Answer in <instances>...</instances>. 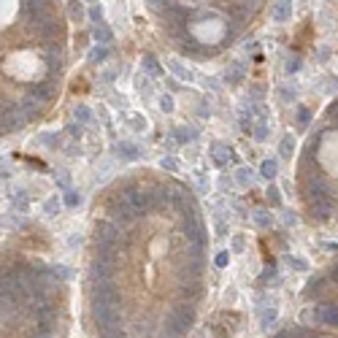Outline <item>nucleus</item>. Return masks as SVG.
Wrapping results in <instances>:
<instances>
[{
    "instance_id": "obj_1",
    "label": "nucleus",
    "mask_w": 338,
    "mask_h": 338,
    "mask_svg": "<svg viewBox=\"0 0 338 338\" xmlns=\"http://www.w3.org/2000/svg\"><path fill=\"white\" fill-rule=\"evenodd\" d=\"M92 316L95 322H98V327L103 330V327H114L119 325L122 314H119V303H92Z\"/></svg>"
},
{
    "instance_id": "obj_2",
    "label": "nucleus",
    "mask_w": 338,
    "mask_h": 338,
    "mask_svg": "<svg viewBox=\"0 0 338 338\" xmlns=\"http://www.w3.org/2000/svg\"><path fill=\"white\" fill-rule=\"evenodd\" d=\"M92 303H111V306L119 303V292L109 279H100V282L92 284Z\"/></svg>"
},
{
    "instance_id": "obj_3",
    "label": "nucleus",
    "mask_w": 338,
    "mask_h": 338,
    "mask_svg": "<svg viewBox=\"0 0 338 338\" xmlns=\"http://www.w3.org/2000/svg\"><path fill=\"white\" fill-rule=\"evenodd\" d=\"M25 119H28V114H25L22 106H8L0 114V130H19L25 125Z\"/></svg>"
},
{
    "instance_id": "obj_4",
    "label": "nucleus",
    "mask_w": 338,
    "mask_h": 338,
    "mask_svg": "<svg viewBox=\"0 0 338 338\" xmlns=\"http://www.w3.org/2000/svg\"><path fill=\"white\" fill-rule=\"evenodd\" d=\"M192 322H195V311L192 309H187V306H181V309H176L173 314H170V319H168V327L173 333H187L192 327Z\"/></svg>"
},
{
    "instance_id": "obj_5",
    "label": "nucleus",
    "mask_w": 338,
    "mask_h": 338,
    "mask_svg": "<svg viewBox=\"0 0 338 338\" xmlns=\"http://www.w3.org/2000/svg\"><path fill=\"white\" fill-rule=\"evenodd\" d=\"M111 217H114L116 222H122V225H130L133 219L138 217V211L125 200V197H122V192H119V195H116L114 200H111Z\"/></svg>"
},
{
    "instance_id": "obj_6",
    "label": "nucleus",
    "mask_w": 338,
    "mask_h": 338,
    "mask_svg": "<svg viewBox=\"0 0 338 338\" xmlns=\"http://www.w3.org/2000/svg\"><path fill=\"white\" fill-rule=\"evenodd\" d=\"M89 273H92V282H100V279H111V273H114V257H103V254H100L98 260L92 262Z\"/></svg>"
},
{
    "instance_id": "obj_7",
    "label": "nucleus",
    "mask_w": 338,
    "mask_h": 338,
    "mask_svg": "<svg viewBox=\"0 0 338 338\" xmlns=\"http://www.w3.org/2000/svg\"><path fill=\"white\" fill-rule=\"evenodd\" d=\"M116 241H119V230H116V225L106 222L98 227V246H116Z\"/></svg>"
},
{
    "instance_id": "obj_8",
    "label": "nucleus",
    "mask_w": 338,
    "mask_h": 338,
    "mask_svg": "<svg viewBox=\"0 0 338 338\" xmlns=\"http://www.w3.org/2000/svg\"><path fill=\"white\" fill-rule=\"evenodd\" d=\"M314 316L322 322V325H327V327H338V306H319V309L314 311Z\"/></svg>"
},
{
    "instance_id": "obj_9",
    "label": "nucleus",
    "mask_w": 338,
    "mask_h": 338,
    "mask_svg": "<svg viewBox=\"0 0 338 338\" xmlns=\"http://www.w3.org/2000/svg\"><path fill=\"white\" fill-rule=\"evenodd\" d=\"M292 8H295V0H276V6H273V22H289Z\"/></svg>"
},
{
    "instance_id": "obj_10",
    "label": "nucleus",
    "mask_w": 338,
    "mask_h": 338,
    "mask_svg": "<svg viewBox=\"0 0 338 338\" xmlns=\"http://www.w3.org/2000/svg\"><path fill=\"white\" fill-rule=\"evenodd\" d=\"M168 68H170V73H173L176 79H181V82H195V73H192L181 60H176V57H170V60H168Z\"/></svg>"
},
{
    "instance_id": "obj_11",
    "label": "nucleus",
    "mask_w": 338,
    "mask_h": 338,
    "mask_svg": "<svg viewBox=\"0 0 338 338\" xmlns=\"http://www.w3.org/2000/svg\"><path fill=\"white\" fill-rule=\"evenodd\" d=\"M211 160H214V165L217 168H225V165L230 163V149L225 146V143H211Z\"/></svg>"
},
{
    "instance_id": "obj_12",
    "label": "nucleus",
    "mask_w": 338,
    "mask_h": 338,
    "mask_svg": "<svg viewBox=\"0 0 338 338\" xmlns=\"http://www.w3.org/2000/svg\"><path fill=\"white\" fill-rule=\"evenodd\" d=\"M116 154H119L122 160H138V157H141V152H138L136 143H127V141L116 143Z\"/></svg>"
},
{
    "instance_id": "obj_13",
    "label": "nucleus",
    "mask_w": 338,
    "mask_h": 338,
    "mask_svg": "<svg viewBox=\"0 0 338 338\" xmlns=\"http://www.w3.org/2000/svg\"><path fill=\"white\" fill-rule=\"evenodd\" d=\"M25 225V217L17 211H8V214H0V227H22Z\"/></svg>"
},
{
    "instance_id": "obj_14",
    "label": "nucleus",
    "mask_w": 338,
    "mask_h": 338,
    "mask_svg": "<svg viewBox=\"0 0 338 338\" xmlns=\"http://www.w3.org/2000/svg\"><path fill=\"white\" fill-rule=\"evenodd\" d=\"M11 203L19 208V211H25V208H28V192H25L22 187H14L11 190Z\"/></svg>"
},
{
    "instance_id": "obj_15",
    "label": "nucleus",
    "mask_w": 338,
    "mask_h": 338,
    "mask_svg": "<svg viewBox=\"0 0 338 338\" xmlns=\"http://www.w3.org/2000/svg\"><path fill=\"white\" fill-rule=\"evenodd\" d=\"M195 136L197 133L192 130V127H173V138L179 143H187V141H195Z\"/></svg>"
},
{
    "instance_id": "obj_16",
    "label": "nucleus",
    "mask_w": 338,
    "mask_h": 338,
    "mask_svg": "<svg viewBox=\"0 0 338 338\" xmlns=\"http://www.w3.org/2000/svg\"><path fill=\"white\" fill-rule=\"evenodd\" d=\"M41 103H44V100H41V98H38V95H35V92H33V95H30V98H28V100H25V106H22V109H25V114H28V116H30V114H38V109H41Z\"/></svg>"
},
{
    "instance_id": "obj_17",
    "label": "nucleus",
    "mask_w": 338,
    "mask_h": 338,
    "mask_svg": "<svg viewBox=\"0 0 338 338\" xmlns=\"http://www.w3.org/2000/svg\"><path fill=\"white\" fill-rule=\"evenodd\" d=\"M73 119H76L79 125H84V122L92 119V111H89V106H76V109H73Z\"/></svg>"
},
{
    "instance_id": "obj_18",
    "label": "nucleus",
    "mask_w": 338,
    "mask_h": 338,
    "mask_svg": "<svg viewBox=\"0 0 338 338\" xmlns=\"http://www.w3.org/2000/svg\"><path fill=\"white\" fill-rule=\"evenodd\" d=\"M92 35H95V41H100V44H109V41H111V30L106 28L103 22H100V25H95Z\"/></svg>"
},
{
    "instance_id": "obj_19",
    "label": "nucleus",
    "mask_w": 338,
    "mask_h": 338,
    "mask_svg": "<svg viewBox=\"0 0 338 338\" xmlns=\"http://www.w3.org/2000/svg\"><path fill=\"white\" fill-rule=\"evenodd\" d=\"M279 152H282V157H292V152H295V138H292V136H284L282 143H279Z\"/></svg>"
},
{
    "instance_id": "obj_20",
    "label": "nucleus",
    "mask_w": 338,
    "mask_h": 338,
    "mask_svg": "<svg viewBox=\"0 0 338 338\" xmlns=\"http://www.w3.org/2000/svg\"><path fill=\"white\" fill-rule=\"evenodd\" d=\"M225 79H227L230 84H238L241 79H244V65H241V62H233V68L227 71V76H225Z\"/></svg>"
},
{
    "instance_id": "obj_21",
    "label": "nucleus",
    "mask_w": 338,
    "mask_h": 338,
    "mask_svg": "<svg viewBox=\"0 0 338 338\" xmlns=\"http://www.w3.org/2000/svg\"><path fill=\"white\" fill-rule=\"evenodd\" d=\"M279 173V165L276 160H265V163L260 165V176H265V179H273V176Z\"/></svg>"
},
{
    "instance_id": "obj_22",
    "label": "nucleus",
    "mask_w": 338,
    "mask_h": 338,
    "mask_svg": "<svg viewBox=\"0 0 338 338\" xmlns=\"http://www.w3.org/2000/svg\"><path fill=\"white\" fill-rule=\"evenodd\" d=\"M276 319H279V311L276 309H265V311H262V327H265V330H271V327L276 325Z\"/></svg>"
},
{
    "instance_id": "obj_23",
    "label": "nucleus",
    "mask_w": 338,
    "mask_h": 338,
    "mask_svg": "<svg viewBox=\"0 0 338 338\" xmlns=\"http://www.w3.org/2000/svg\"><path fill=\"white\" fill-rule=\"evenodd\" d=\"M235 181H238L241 187H249L252 184V170L249 168H238L235 170Z\"/></svg>"
},
{
    "instance_id": "obj_24",
    "label": "nucleus",
    "mask_w": 338,
    "mask_h": 338,
    "mask_svg": "<svg viewBox=\"0 0 338 338\" xmlns=\"http://www.w3.org/2000/svg\"><path fill=\"white\" fill-rule=\"evenodd\" d=\"M62 203H65V206H71V208H76L79 203H82V195H79L76 190H68L65 197H62Z\"/></svg>"
},
{
    "instance_id": "obj_25",
    "label": "nucleus",
    "mask_w": 338,
    "mask_h": 338,
    "mask_svg": "<svg viewBox=\"0 0 338 338\" xmlns=\"http://www.w3.org/2000/svg\"><path fill=\"white\" fill-rule=\"evenodd\" d=\"M143 68H146V73H157L160 71V65H157V60H154V55H143Z\"/></svg>"
},
{
    "instance_id": "obj_26",
    "label": "nucleus",
    "mask_w": 338,
    "mask_h": 338,
    "mask_svg": "<svg viewBox=\"0 0 338 338\" xmlns=\"http://www.w3.org/2000/svg\"><path fill=\"white\" fill-rule=\"evenodd\" d=\"M157 103H160V111H165V114L173 111V98H170V95H160Z\"/></svg>"
},
{
    "instance_id": "obj_27",
    "label": "nucleus",
    "mask_w": 338,
    "mask_h": 338,
    "mask_svg": "<svg viewBox=\"0 0 338 338\" xmlns=\"http://www.w3.org/2000/svg\"><path fill=\"white\" fill-rule=\"evenodd\" d=\"M106 55H109V49H106V46H98V49H92L89 52V62H100V60H106Z\"/></svg>"
},
{
    "instance_id": "obj_28",
    "label": "nucleus",
    "mask_w": 338,
    "mask_h": 338,
    "mask_svg": "<svg viewBox=\"0 0 338 338\" xmlns=\"http://www.w3.org/2000/svg\"><path fill=\"white\" fill-rule=\"evenodd\" d=\"M136 87H138V92H141V95H152V84H149L146 76H138L136 79Z\"/></svg>"
},
{
    "instance_id": "obj_29",
    "label": "nucleus",
    "mask_w": 338,
    "mask_h": 338,
    "mask_svg": "<svg viewBox=\"0 0 338 338\" xmlns=\"http://www.w3.org/2000/svg\"><path fill=\"white\" fill-rule=\"evenodd\" d=\"M254 225L257 227H268V225H271V217H268V211H254Z\"/></svg>"
},
{
    "instance_id": "obj_30",
    "label": "nucleus",
    "mask_w": 338,
    "mask_h": 338,
    "mask_svg": "<svg viewBox=\"0 0 338 338\" xmlns=\"http://www.w3.org/2000/svg\"><path fill=\"white\" fill-rule=\"evenodd\" d=\"M265 197H268V203H271V206H279V203H282V192H279L276 187H268Z\"/></svg>"
},
{
    "instance_id": "obj_31",
    "label": "nucleus",
    "mask_w": 338,
    "mask_h": 338,
    "mask_svg": "<svg viewBox=\"0 0 338 338\" xmlns=\"http://www.w3.org/2000/svg\"><path fill=\"white\" fill-rule=\"evenodd\" d=\"M160 168H163V170H170V173H176V170H179V163H176L173 157H163V160H160Z\"/></svg>"
},
{
    "instance_id": "obj_32",
    "label": "nucleus",
    "mask_w": 338,
    "mask_h": 338,
    "mask_svg": "<svg viewBox=\"0 0 338 338\" xmlns=\"http://www.w3.org/2000/svg\"><path fill=\"white\" fill-rule=\"evenodd\" d=\"M287 262H289V268H295V271H306V268H309V262H306L303 257H287Z\"/></svg>"
},
{
    "instance_id": "obj_33",
    "label": "nucleus",
    "mask_w": 338,
    "mask_h": 338,
    "mask_svg": "<svg viewBox=\"0 0 338 338\" xmlns=\"http://www.w3.org/2000/svg\"><path fill=\"white\" fill-rule=\"evenodd\" d=\"M52 276H57V279H62V282H68V279H71V271H68L65 265H55V268H52Z\"/></svg>"
},
{
    "instance_id": "obj_34",
    "label": "nucleus",
    "mask_w": 338,
    "mask_h": 338,
    "mask_svg": "<svg viewBox=\"0 0 338 338\" xmlns=\"http://www.w3.org/2000/svg\"><path fill=\"white\" fill-rule=\"evenodd\" d=\"M149 6L154 11H170V0H149Z\"/></svg>"
},
{
    "instance_id": "obj_35",
    "label": "nucleus",
    "mask_w": 338,
    "mask_h": 338,
    "mask_svg": "<svg viewBox=\"0 0 338 338\" xmlns=\"http://www.w3.org/2000/svg\"><path fill=\"white\" fill-rule=\"evenodd\" d=\"M122 325H114V327H103V338H122Z\"/></svg>"
},
{
    "instance_id": "obj_36",
    "label": "nucleus",
    "mask_w": 338,
    "mask_h": 338,
    "mask_svg": "<svg viewBox=\"0 0 338 338\" xmlns=\"http://www.w3.org/2000/svg\"><path fill=\"white\" fill-rule=\"evenodd\" d=\"M89 19H92L95 25H100V22H103V8H100V6H92V8H89Z\"/></svg>"
},
{
    "instance_id": "obj_37",
    "label": "nucleus",
    "mask_w": 338,
    "mask_h": 338,
    "mask_svg": "<svg viewBox=\"0 0 338 338\" xmlns=\"http://www.w3.org/2000/svg\"><path fill=\"white\" fill-rule=\"evenodd\" d=\"M130 125L136 127L138 133H143V130H146V119H143V116H130Z\"/></svg>"
},
{
    "instance_id": "obj_38",
    "label": "nucleus",
    "mask_w": 338,
    "mask_h": 338,
    "mask_svg": "<svg viewBox=\"0 0 338 338\" xmlns=\"http://www.w3.org/2000/svg\"><path fill=\"white\" fill-rule=\"evenodd\" d=\"M44 208H46V214H55L57 208H60V197H49V200L44 203Z\"/></svg>"
},
{
    "instance_id": "obj_39",
    "label": "nucleus",
    "mask_w": 338,
    "mask_h": 338,
    "mask_svg": "<svg viewBox=\"0 0 338 338\" xmlns=\"http://www.w3.org/2000/svg\"><path fill=\"white\" fill-rule=\"evenodd\" d=\"M300 71V57H289L287 60V73H298Z\"/></svg>"
},
{
    "instance_id": "obj_40",
    "label": "nucleus",
    "mask_w": 338,
    "mask_h": 338,
    "mask_svg": "<svg viewBox=\"0 0 338 338\" xmlns=\"http://www.w3.org/2000/svg\"><path fill=\"white\" fill-rule=\"evenodd\" d=\"M295 95H298V87H295V89H292V84H284V87H282V98H287V100H292V98H295Z\"/></svg>"
},
{
    "instance_id": "obj_41",
    "label": "nucleus",
    "mask_w": 338,
    "mask_h": 338,
    "mask_svg": "<svg viewBox=\"0 0 338 338\" xmlns=\"http://www.w3.org/2000/svg\"><path fill=\"white\" fill-rule=\"evenodd\" d=\"M55 181H57L60 187H68V184H71V176H68V170H60V173L55 176Z\"/></svg>"
},
{
    "instance_id": "obj_42",
    "label": "nucleus",
    "mask_w": 338,
    "mask_h": 338,
    "mask_svg": "<svg viewBox=\"0 0 338 338\" xmlns=\"http://www.w3.org/2000/svg\"><path fill=\"white\" fill-rule=\"evenodd\" d=\"M68 8H71V17H73V19H82V17H84L82 6H79L76 0H71V6H68Z\"/></svg>"
},
{
    "instance_id": "obj_43",
    "label": "nucleus",
    "mask_w": 338,
    "mask_h": 338,
    "mask_svg": "<svg viewBox=\"0 0 338 338\" xmlns=\"http://www.w3.org/2000/svg\"><path fill=\"white\" fill-rule=\"evenodd\" d=\"M214 262H217L219 268H225V265L230 262V252H219V254H217V260H214Z\"/></svg>"
},
{
    "instance_id": "obj_44",
    "label": "nucleus",
    "mask_w": 338,
    "mask_h": 338,
    "mask_svg": "<svg viewBox=\"0 0 338 338\" xmlns=\"http://www.w3.org/2000/svg\"><path fill=\"white\" fill-rule=\"evenodd\" d=\"M0 306H11V298H8L6 287H3V282H0Z\"/></svg>"
},
{
    "instance_id": "obj_45",
    "label": "nucleus",
    "mask_w": 338,
    "mask_h": 338,
    "mask_svg": "<svg viewBox=\"0 0 338 338\" xmlns=\"http://www.w3.org/2000/svg\"><path fill=\"white\" fill-rule=\"evenodd\" d=\"M244 246H246L244 235H235V238H233V252H244Z\"/></svg>"
},
{
    "instance_id": "obj_46",
    "label": "nucleus",
    "mask_w": 338,
    "mask_h": 338,
    "mask_svg": "<svg viewBox=\"0 0 338 338\" xmlns=\"http://www.w3.org/2000/svg\"><path fill=\"white\" fill-rule=\"evenodd\" d=\"M68 133H71L73 138H82V125H76V122H73V125H68Z\"/></svg>"
},
{
    "instance_id": "obj_47",
    "label": "nucleus",
    "mask_w": 338,
    "mask_h": 338,
    "mask_svg": "<svg viewBox=\"0 0 338 338\" xmlns=\"http://www.w3.org/2000/svg\"><path fill=\"white\" fill-rule=\"evenodd\" d=\"M265 130H268V127L260 122V125H257V130H254V138H257V141H262V138H265Z\"/></svg>"
},
{
    "instance_id": "obj_48",
    "label": "nucleus",
    "mask_w": 338,
    "mask_h": 338,
    "mask_svg": "<svg viewBox=\"0 0 338 338\" xmlns=\"http://www.w3.org/2000/svg\"><path fill=\"white\" fill-rule=\"evenodd\" d=\"M79 244H82V235H76V233L68 235V246H79Z\"/></svg>"
},
{
    "instance_id": "obj_49",
    "label": "nucleus",
    "mask_w": 338,
    "mask_h": 338,
    "mask_svg": "<svg viewBox=\"0 0 338 338\" xmlns=\"http://www.w3.org/2000/svg\"><path fill=\"white\" fill-rule=\"evenodd\" d=\"M309 119H311V114L306 109H300V125H309Z\"/></svg>"
},
{
    "instance_id": "obj_50",
    "label": "nucleus",
    "mask_w": 338,
    "mask_h": 338,
    "mask_svg": "<svg viewBox=\"0 0 338 338\" xmlns=\"http://www.w3.org/2000/svg\"><path fill=\"white\" fill-rule=\"evenodd\" d=\"M103 82H114V71H106L103 73Z\"/></svg>"
},
{
    "instance_id": "obj_51",
    "label": "nucleus",
    "mask_w": 338,
    "mask_h": 338,
    "mask_svg": "<svg viewBox=\"0 0 338 338\" xmlns=\"http://www.w3.org/2000/svg\"><path fill=\"white\" fill-rule=\"evenodd\" d=\"M0 176H6V165H3V160H0Z\"/></svg>"
},
{
    "instance_id": "obj_52",
    "label": "nucleus",
    "mask_w": 338,
    "mask_h": 338,
    "mask_svg": "<svg viewBox=\"0 0 338 338\" xmlns=\"http://www.w3.org/2000/svg\"><path fill=\"white\" fill-rule=\"evenodd\" d=\"M38 338H55V336H52V333H41Z\"/></svg>"
},
{
    "instance_id": "obj_53",
    "label": "nucleus",
    "mask_w": 338,
    "mask_h": 338,
    "mask_svg": "<svg viewBox=\"0 0 338 338\" xmlns=\"http://www.w3.org/2000/svg\"><path fill=\"white\" fill-rule=\"evenodd\" d=\"M336 119H338V111H336Z\"/></svg>"
}]
</instances>
